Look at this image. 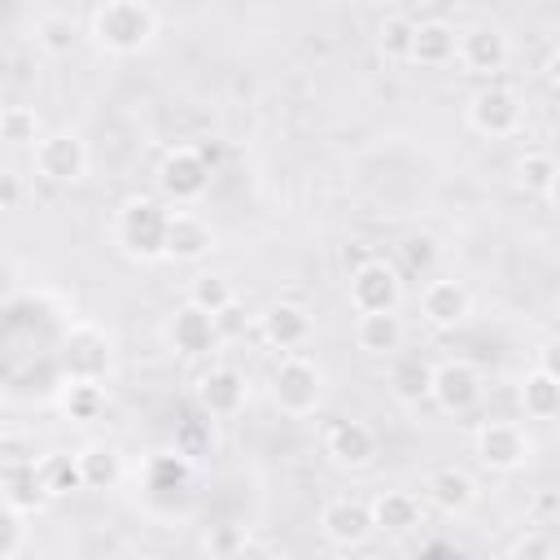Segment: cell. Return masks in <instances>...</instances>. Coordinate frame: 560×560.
Masks as SVG:
<instances>
[{
  "instance_id": "cell-27",
  "label": "cell",
  "mask_w": 560,
  "mask_h": 560,
  "mask_svg": "<svg viewBox=\"0 0 560 560\" xmlns=\"http://www.w3.org/2000/svg\"><path fill=\"white\" fill-rule=\"evenodd\" d=\"M39 468V481H44V494L48 499H66V494H79L83 490V477H79V459L70 451H48L35 459Z\"/></svg>"
},
{
  "instance_id": "cell-18",
  "label": "cell",
  "mask_w": 560,
  "mask_h": 560,
  "mask_svg": "<svg viewBox=\"0 0 560 560\" xmlns=\"http://www.w3.org/2000/svg\"><path fill=\"white\" fill-rule=\"evenodd\" d=\"M516 402H521L525 420H538V424H551L560 416V376L547 354L534 368H525V376L516 385Z\"/></svg>"
},
{
  "instance_id": "cell-36",
  "label": "cell",
  "mask_w": 560,
  "mask_h": 560,
  "mask_svg": "<svg viewBox=\"0 0 560 560\" xmlns=\"http://www.w3.org/2000/svg\"><path fill=\"white\" fill-rule=\"evenodd\" d=\"M394 389L402 394V398H420L424 389H429V368H420V363H402L398 372H394Z\"/></svg>"
},
{
  "instance_id": "cell-37",
  "label": "cell",
  "mask_w": 560,
  "mask_h": 560,
  "mask_svg": "<svg viewBox=\"0 0 560 560\" xmlns=\"http://www.w3.org/2000/svg\"><path fill=\"white\" fill-rule=\"evenodd\" d=\"M22 197H26L22 175L4 166V171H0V210H18V206H22Z\"/></svg>"
},
{
  "instance_id": "cell-29",
  "label": "cell",
  "mask_w": 560,
  "mask_h": 560,
  "mask_svg": "<svg viewBox=\"0 0 560 560\" xmlns=\"http://www.w3.org/2000/svg\"><path fill=\"white\" fill-rule=\"evenodd\" d=\"M35 44H39L48 57H70L74 44H79L74 18H66V13H44V18L35 22Z\"/></svg>"
},
{
  "instance_id": "cell-23",
  "label": "cell",
  "mask_w": 560,
  "mask_h": 560,
  "mask_svg": "<svg viewBox=\"0 0 560 560\" xmlns=\"http://www.w3.org/2000/svg\"><path fill=\"white\" fill-rule=\"evenodd\" d=\"M411 66H424V70H442L455 61V26L446 18H424L416 22L411 31Z\"/></svg>"
},
{
  "instance_id": "cell-22",
  "label": "cell",
  "mask_w": 560,
  "mask_h": 560,
  "mask_svg": "<svg viewBox=\"0 0 560 560\" xmlns=\"http://www.w3.org/2000/svg\"><path fill=\"white\" fill-rule=\"evenodd\" d=\"M402 341H407V324H402L398 311H368V315L354 319V346L363 354H372V359L398 354Z\"/></svg>"
},
{
  "instance_id": "cell-32",
  "label": "cell",
  "mask_w": 560,
  "mask_h": 560,
  "mask_svg": "<svg viewBox=\"0 0 560 560\" xmlns=\"http://www.w3.org/2000/svg\"><path fill=\"white\" fill-rule=\"evenodd\" d=\"M411 31H416L411 18L389 13V18L376 26V48H381V57H385V61H407V57H411Z\"/></svg>"
},
{
  "instance_id": "cell-10",
  "label": "cell",
  "mask_w": 560,
  "mask_h": 560,
  "mask_svg": "<svg viewBox=\"0 0 560 560\" xmlns=\"http://www.w3.org/2000/svg\"><path fill=\"white\" fill-rule=\"evenodd\" d=\"M35 175L44 184L70 188L88 175V140L79 131H48L35 140Z\"/></svg>"
},
{
  "instance_id": "cell-33",
  "label": "cell",
  "mask_w": 560,
  "mask_h": 560,
  "mask_svg": "<svg viewBox=\"0 0 560 560\" xmlns=\"http://www.w3.org/2000/svg\"><path fill=\"white\" fill-rule=\"evenodd\" d=\"M512 560H556V538L547 534V525H529L525 534H516L508 542Z\"/></svg>"
},
{
  "instance_id": "cell-1",
  "label": "cell",
  "mask_w": 560,
  "mask_h": 560,
  "mask_svg": "<svg viewBox=\"0 0 560 560\" xmlns=\"http://www.w3.org/2000/svg\"><path fill=\"white\" fill-rule=\"evenodd\" d=\"M88 35L109 57H136L158 35V13L149 0H101L88 18Z\"/></svg>"
},
{
  "instance_id": "cell-9",
  "label": "cell",
  "mask_w": 560,
  "mask_h": 560,
  "mask_svg": "<svg viewBox=\"0 0 560 560\" xmlns=\"http://www.w3.org/2000/svg\"><path fill=\"white\" fill-rule=\"evenodd\" d=\"M346 298L354 306V315H368V311H398L402 306V271L385 258H363L354 271H350V284H346Z\"/></svg>"
},
{
  "instance_id": "cell-21",
  "label": "cell",
  "mask_w": 560,
  "mask_h": 560,
  "mask_svg": "<svg viewBox=\"0 0 560 560\" xmlns=\"http://www.w3.org/2000/svg\"><path fill=\"white\" fill-rule=\"evenodd\" d=\"M368 512H372V529L385 534V538H407L424 525V508L411 490H381L368 503Z\"/></svg>"
},
{
  "instance_id": "cell-28",
  "label": "cell",
  "mask_w": 560,
  "mask_h": 560,
  "mask_svg": "<svg viewBox=\"0 0 560 560\" xmlns=\"http://www.w3.org/2000/svg\"><path fill=\"white\" fill-rule=\"evenodd\" d=\"M61 411L74 424H92L105 411V385L101 381H70L61 394Z\"/></svg>"
},
{
  "instance_id": "cell-39",
  "label": "cell",
  "mask_w": 560,
  "mask_h": 560,
  "mask_svg": "<svg viewBox=\"0 0 560 560\" xmlns=\"http://www.w3.org/2000/svg\"><path fill=\"white\" fill-rule=\"evenodd\" d=\"M534 512H538V516H551V512H556V494H551V490H547V494H538Z\"/></svg>"
},
{
  "instance_id": "cell-8",
  "label": "cell",
  "mask_w": 560,
  "mask_h": 560,
  "mask_svg": "<svg viewBox=\"0 0 560 560\" xmlns=\"http://www.w3.org/2000/svg\"><path fill=\"white\" fill-rule=\"evenodd\" d=\"M472 455L490 472H521L534 455V442L516 420H486L472 433Z\"/></svg>"
},
{
  "instance_id": "cell-26",
  "label": "cell",
  "mask_w": 560,
  "mask_h": 560,
  "mask_svg": "<svg viewBox=\"0 0 560 560\" xmlns=\"http://www.w3.org/2000/svg\"><path fill=\"white\" fill-rule=\"evenodd\" d=\"M512 171H516V184H521L529 197H542V201L556 197V175H560V166H556L551 149H525Z\"/></svg>"
},
{
  "instance_id": "cell-19",
  "label": "cell",
  "mask_w": 560,
  "mask_h": 560,
  "mask_svg": "<svg viewBox=\"0 0 560 560\" xmlns=\"http://www.w3.org/2000/svg\"><path fill=\"white\" fill-rule=\"evenodd\" d=\"M424 499L442 512V516H464L477 503V477L464 464H438L424 477Z\"/></svg>"
},
{
  "instance_id": "cell-16",
  "label": "cell",
  "mask_w": 560,
  "mask_h": 560,
  "mask_svg": "<svg viewBox=\"0 0 560 560\" xmlns=\"http://www.w3.org/2000/svg\"><path fill=\"white\" fill-rule=\"evenodd\" d=\"M258 332H262V341H267L271 350L289 354V350H302V346L315 337V319H311V311H306L302 302L280 298V302H271V306L258 315Z\"/></svg>"
},
{
  "instance_id": "cell-20",
  "label": "cell",
  "mask_w": 560,
  "mask_h": 560,
  "mask_svg": "<svg viewBox=\"0 0 560 560\" xmlns=\"http://www.w3.org/2000/svg\"><path fill=\"white\" fill-rule=\"evenodd\" d=\"M245 398H249V385H245V376H241L236 368H228V363H214V368L201 372V381H197V402H201L206 416L228 420V416H236V411L245 407Z\"/></svg>"
},
{
  "instance_id": "cell-24",
  "label": "cell",
  "mask_w": 560,
  "mask_h": 560,
  "mask_svg": "<svg viewBox=\"0 0 560 560\" xmlns=\"http://www.w3.org/2000/svg\"><path fill=\"white\" fill-rule=\"evenodd\" d=\"M0 499H4L9 508L26 512V516H31V512H39V508L48 503L35 459H13V464H4V468H0Z\"/></svg>"
},
{
  "instance_id": "cell-6",
  "label": "cell",
  "mask_w": 560,
  "mask_h": 560,
  "mask_svg": "<svg viewBox=\"0 0 560 560\" xmlns=\"http://www.w3.org/2000/svg\"><path fill=\"white\" fill-rule=\"evenodd\" d=\"M455 61L472 79H494L512 61V39L494 22H472V26L455 31Z\"/></svg>"
},
{
  "instance_id": "cell-31",
  "label": "cell",
  "mask_w": 560,
  "mask_h": 560,
  "mask_svg": "<svg viewBox=\"0 0 560 560\" xmlns=\"http://www.w3.org/2000/svg\"><path fill=\"white\" fill-rule=\"evenodd\" d=\"M44 131H39V114L31 105H4L0 109V140L22 149V144H35Z\"/></svg>"
},
{
  "instance_id": "cell-30",
  "label": "cell",
  "mask_w": 560,
  "mask_h": 560,
  "mask_svg": "<svg viewBox=\"0 0 560 560\" xmlns=\"http://www.w3.org/2000/svg\"><path fill=\"white\" fill-rule=\"evenodd\" d=\"M188 302L201 306V311H210V315H219L223 306L236 302V289H232V280L219 276V271H201V276H192V284H188Z\"/></svg>"
},
{
  "instance_id": "cell-2",
  "label": "cell",
  "mask_w": 560,
  "mask_h": 560,
  "mask_svg": "<svg viewBox=\"0 0 560 560\" xmlns=\"http://www.w3.org/2000/svg\"><path fill=\"white\" fill-rule=\"evenodd\" d=\"M166 206L158 197H127L114 214V245L118 254H127L131 262H158L162 258V241H166Z\"/></svg>"
},
{
  "instance_id": "cell-11",
  "label": "cell",
  "mask_w": 560,
  "mask_h": 560,
  "mask_svg": "<svg viewBox=\"0 0 560 560\" xmlns=\"http://www.w3.org/2000/svg\"><path fill=\"white\" fill-rule=\"evenodd\" d=\"M162 337H166V346H171L179 359H210V354L219 350V341H223L219 319H214L210 311L192 306V302H179V306L166 315Z\"/></svg>"
},
{
  "instance_id": "cell-40",
  "label": "cell",
  "mask_w": 560,
  "mask_h": 560,
  "mask_svg": "<svg viewBox=\"0 0 560 560\" xmlns=\"http://www.w3.org/2000/svg\"><path fill=\"white\" fill-rule=\"evenodd\" d=\"M407 4H424V0H407Z\"/></svg>"
},
{
  "instance_id": "cell-15",
  "label": "cell",
  "mask_w": 560,
  "mask_h": 560,
  "mask_svg": "<svg viewBox=\"0 0 560 560\" xmlns=\"http://www.w3.org/2000/svg\"><path fill=\"white\" fill-rule=\"evenodd\" d=\"M468 315H472V293H468L464 280L438 276V280H429V284L420 289V319H424L429 328L451 332V328H459Z\"/></svg>"
},
{
  "instance_id": "cell-12",
  "label": "cell",
  "mask_w": 560,
  "mask_h": 560,
  "mask_svg": "<svg viewBox=\"0 0 560 560\" xmlns=\"http://www.w3.org/2000/svg\"><path fill=\"white\" fill-rule=\"evenodd\" d=\"M319 534H324L328 547L354 551V547H363L376 529H372V512H368L363 499H354V494H332V499L319 508Z\"/></svg>"
},
{
  "instance_id": "cell-4",
  "label": "cell",
  "mask_w": 560,
  "mask_h": 560,
  "mask_svg": "<svg viewBox=\"0 0 560 560\" xmlns=\"http://www.w3.org/2000/svg\"><path fill=\"white\" fill-rule=\"evenodd\" d=\"M271 402L284 416H311L324 402V368L298 350H289L271 372Z\"/></svg>"
},
{
  "instance_id": "cell-5",
  "label": "cell",
  "mask_w": 560,
  "mask_h": 560,
  "mask_svg": "<svg viewBox=\"0 0 560 560\" xmlns=\"http://www.w3.org/2000/svg\"><path fill=\"white\" fill-rule=\"evenodd\" d=\"M424 394L433 398V407L442 416H468L481 402L486 381H481V368L477 363H468V359H442V363L429 368V389Z\"/></svg>"
},
{
  "instance_id": "cell-13",
  "label": "cell",
  "mask_w": 560,
  "mask_h": 560,
  "mask_svg": "<svg viewBox=\"0 0 560 560\" xmlns=\"http://www.w3.org/2000/svg\"><path fill=\"white\" fill-rule=\"evenodd\" d=\"M61 363H66V381H105L109 368H114L109 337H105L96 324H74V328L66 332Z\"/></svg>"
},
{
  "instance_id": "cell-35",
  "label": "cell",
  "mask_w": 560,
  "mask_h": 560,
  "mask_svg": "<svg viewBox=\"0 0 560 560\" xmlns=\"http://www.w3.org/2000/svg\"><path fill=\"white\" fill-rule=\"evenodd\" d=\"M201 547L210 556H241L245 551V529L241 525H210L206 538H201Z\"/></svg>"
},
{
  "instance_id": "cell-34",
  "label": "cell",
  "mask_w": 560,
  "mask_h": 560,
  "mask_svg": "<svg viewBox=\"0 0 560 560\" xmlns=\"http://www.w3.org/2000/svg\"><path fill=\"white\" fill-rule=\"evenodd\" d=\"M22 547H26V512H18L0 499V560L18 556Z\"/></svg>"
},
{
  "instance_id": "cell-38",
  "label": "cell",
  "mask_w": 560,
  "mask_h": 560,
  "mask_svg": "<svg viewBox=\"0 0 560 560\" xmlns=\"http://www.w3.org/2000/svg\"><path fill=\"white\" fill-rule=\"evenodd\" d=\"M402 254H407V262H411V267H429V262L438 258L433 236H407V241H402Z\"/></svg>"
},
{
  "instance_id": "cell-3",
  "label": "cell",
  "mask_w": 560,
  "mask_h": 560,
  "mask_svg": "<svg viewBox=\"0 0 560 560\" xmlns=\"http://www.w3.org/2000/svg\"><path fill=\"white\" fill-rule=\"evenodd\" d=\"M464 118H468V127H472L477 136H486V140H508V136H516L521 122H525V96H521L512 83L486 79V83L468 96Z\"/></svg>"
},
{
  "instance_id": "cell-25",
  "label": "cell",
  "mask_w": 560,
  "mask_h": 560,
  "mask_svg": "<svg viewBox=\"0 0 560 560\" xmlns=\"http://www.w3.org/2000/svg\"><path fill=\"white\" fill-rule=\"evenodd\" d=\"M74 459H79L83 490H114L118 477H122V455L109 442H92V446L74 451Z\"/></svg>"
},
{
  "instance_id": "cell-17",
  "label": "cell",
  "mask_w": 560,
  "mask_h": 560,
  "mask_svg": "<svg viewBox=\"0 0 560 560\" xmlns=\"http://www.w3.org/2000/svg\"><path fill=\"white\" fill-rule=\"evenodd\" d=\"M210 249H214V228L197 210H171L166 214L162 258H171V262H201Z\"/></svg>"
},
{
  "instance_id": "cell-14",
  "label": "cell",
  "mask_w": 560,
  "mask_h": 560,
  "mask_svg": "<svg viewBox=\"0 0 560 560\" xmlns=\"http://www.w3.org/2000/svg\"><path fill=\"white\" fill-rule=\"evenodd\" d=\"M324 455L346 472H363V468L376 464L381 438H376V429L368 420H332L324 429Z\"/></svg>"
},
{
  "instance_id": "cell-7",
  "label": "cell",
  "mask_w": 560,
  "mask_h": 560,
  "mask_svg": "<svg viewBox=\"0 0 560 560\" xmlns=\"http://www.w3.org/2000/svg\"><path fill=\"white\" fill-rule=\"evenodd\" d=\"M206 188H210V162L201 158V149L175 144V149L162 153V162H158V192L166 201L192 206V201L206 197Z\"/></svg>"
}]
</instances>
